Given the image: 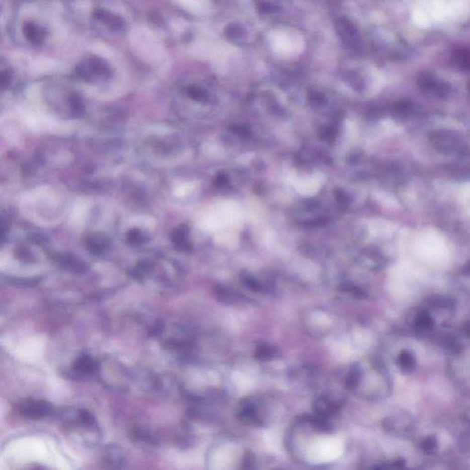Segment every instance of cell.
<instances>
[{"label": "cell", "instance_id": "cell-11", "mask_svg": "<svg viewBox=\"0 0 470 470\" xmlns=\"http://www.w3.org/2000/svg\"><path fill=\"white\" fill-rule=\"evenodd\" d=\"M106 455H107V463H109L112 466L113 465L118 466L121 464V453L117 447H114V448L110 447Z\"/></svg>", "mask_w": 470, "mask_h": 470}, {"label": "cell", "instance_id": "cell-21", "mask_svg": "<svg viewBox=\"0 0 470 470\" xmlns=\"http://www.w3.org/2000/svg\"><path fill=\"white\" fill-rule=\"evenodd\" d=\"M373 470H388V468H387L386 466H385V465H383V466H377V467L374 468Z\"/></svg>", "mask_w": 470, "mask_h": 470}, {"label": "cell", "instance_id": "cell-19", "mask_svg": "<svg viewBox=\"0 0 470 470\" xmlns=\"http://www.w3.org/2000/svg\"><path fill=\"white\" fill-rule=\"evenodd\" d=\"M392 467L396 470H403L405 468V462L403 459H398L393 463Z\"/></svg>", "mask_w": 470, "mask_h": 470}, {"label": "cell", "instance_id": "cell-5", "mask_svg": "<svg viewBox=\"0 0 470 470\" xmlns=\"http://www.w3.org/2000/svg\"><path fill=\"white\" fill-rule=\"evenodd\" d=\"M188 226L182 225L175 230L171 236L174 246L180 251H191L192 246L188 239Z\"/></svg>", "mask_w": 470, "mask_h": 470}, {"label": "cell", "instance_id": "cell-14", "mask_svg": "<svg viewBox=\"0 0 470 470\" xmlns=\"http://www.w3.org/2000/svg\"><path fill=\"white\" fill-rule=\"evenodd\" d=\"M188 95L191 99L198 100V101H204V100H207V98H208V96H207L203 89L198 88V87H194V86L188 88Z\"/></svg>", "mask_w": 470, "mask_h": 470}, {"label": "cell", "instance_id": "cell-3", "mask_svg": "<svg viewBox=\"0 0 470 470\" xmlns=\"http://www.w3.org/2000/svg\"><path fill=\"white\" fill-rule=\"evenodd\" d=\"M93 16L96 20L102 21L104 24L113 31H120L124 28V21H122L120 17L111 14L104 10L97 9L93 13Z\"/></svg>", "mask_w": 470, "mask_h": 470}, {"label": "cell", "instance_id": "cell-10", "mask_svg": "<svg viewBox=\"0 0 470 470\" xmlns=\"http://www.w3.org/2000/svg\"><path fill=\"white\" fill-rule=\"evenodd\" d=\"M127 240L131 245H136L137 246V245L144 244L148 239H147L146 235L144 234L141 230L134 229V230H131L128 232Z\"/></svg>", "mask_w": 470, "mask_h": 470}, {"label": "cell", "instance_id": "cell-12", "mask_svg": "<svg viewBox=\"0 0 470 470\" xmlns=\"http://www.w3.org/2000/svg\"><path fill=\"white\" fill-rule=\"evenodd\" d=\"M437 446L438 443L434 436H428L427 438L424 439L421 444L422 449L426 454H433L434 451L437 449Z\"/></svg>", "mask_w": 470, "mask_h": 470}, {"label": "cell", "instance_id": "cell-1", "mask_svg": "<svg viewBox=\"0 0 470 470\" xmlns=\"http://www.w3.org/2000/svg\"><path fill=\"white\" fill-rule=\"evenodd\" d=\"M77 73L80 77L87 80L96 75L101 77H109L110 69L108 63H106L103 59L93 57L85 61L79 65L77 67Z\"/></svg>", "mask_w": 470, "mask_h": 470}, {"label": "cell", "instance_id": "cell-2", "mask_svg": "<svg viewBox=\"0 0 470 470\" xmlns=\"http://www.w3.org/2000/svg\"><path fill=\"white\" fill-rule=\"evenodd\" d=\"M50 403L41 400H28L21 404V414L26 418L37 420L44 418L52 413Z\"/></svg>", "mask_w": 470, "mask_h": 470}, {"label": "cell", "instance_id": "cell-4", "mask_svg": "<svg viewBox=\"0 0 470 470\" xmlns=\"http://www.w3.org/2000/svg\"><path fill=\"white\" fill-rule=\"evenodd\" d=\"M22 32L24 33V36L26 37L27 40L33 44L42 43L46 35L45 31L42 27L36 25L32 21H28L23 24Z\"/></svg>", "mask_w": 470, "mask_h": 470}, {"label": "cell", "instance_id": "cell-7", "mask_svg": "<svg viewBox=\"0 0 470 470\" xmlns=\"http://www.w3.org/2000/svg\"><path fill=\"white\" fill-rule=\"evenodd\" d=\"M108 246V240L102 234H93L87 239V246L89 251L94 255H100Z\"/></svg>", "mask_w": 470, "mask_h": 470}, {"label": "cell", "instance_id": "cell-9", "mask_svg": "<svg viewBox=\"0 0 470 470\" xmlns=\"http://www.w3.org/2000/svg\"><path fill=\"white\" fill-rule=\"evenodd\" d=\"M414 325L420 330L431 329L434 326V320L428 312L421 311L415 318Z\"/></svg>", "mask_w": 470, "mask_h": 470}, {"label": "cell", "instance_id": "cell-6", "mask_svg": "<svg viewBox=\"0 0 470 470\" xmlns=\"http://www.w3.org/2000/svg\"><path fill=\"white\" fill-rule=\"evenodd\" d=\"M73 370L83 375H89L94 373L97 369V364L94 359L88 355L79 356L73 365Z\"/></svg>", "mask_w": 470, "mask_h": 470}, {"label": "cell", "instance_id": "cell-18", "mask_svg": "<svg viewBox=\"0 0 470 470\" xmlns=\"http://www.w3.org/2000/svg\"><path fill=\"white\" fill-rule=\"evenodd\" d=\"M10 82H11V73H10V72L8 70L2 71L0 73V84H1L2 89H5L10 84Z\"/></svg>", "mask_w": 470, "mask_h": 470}, {"label": "cell", "instance_id": "cell-15", "mask_svg": "<svg viewBox=\"0 0 470 470\" xmlns=\"http://www.w3.org/2000/svg\"><path fill=\"white\" fill-rule=\"evenodd\" d=\"M360 376L361 372L359 367L357 366L353 367L349 376L347 377V382H346L347 386L350 387V388H354V387L357 386V384L359 383V380H360Z\"/></svg>", "mask_w": 470, "mask_h": 470}, {"label": "cell", "instance_id": "cell-16", "mask_svg": "<svg viewBox=\"0 0 470 470\" xmlns=\"http://www.w3.org/2000/svg\"><path fill=\"white\" fill-rule=\"evenodd\" d=\"M274 353H275L274 349H272L267 345H263V346L257 349L256 355L257 358L262 359V360H266V359H269V358L273 357Z\"/></svg>", "mask_w": 470, "mask_h": 470}, {"label": "cell", "instance_id": "cell-17", "mask_svg": "<svg viewBox=\"0 0 470 470\" xmlns=\"http://www.w3.org/2000/svg\"><path fill=\"white\" fill-rule=\"evenodd\" d=\"M152 267V265L149 261H142L141 263L138 264V266L136 267L135 269V274L137 276L141 275V274H143V273H147V272L150 271Z\"/></svg>", "mask_w": 470, "mask_h": 470}, {"label": "cell", "instance_id": "cell-13", "mask_svg": "<svg viewBox=\"0 0 470 470\" xmlns=\"http://www.w3.org/2000/svg\"><path fill=\"white\" fill-rule=\"evenodd\" d=\"M70 105H71V110H73L75 115H82V113L84 112V105L79 95L73 94L71 96Z\"/></svg>", "mask_w": 470, "mask_h": 470}, {"label": "cell", "instance_id": "cell-20", "mask_svg": "<svg viewBox=\"0 0 470 470\" xmlns=\"http://www.w3.org/2000/svg\"><path fill=\"white\" fill-rule=\"evenodd\" d=\"M227 181H228V178L224 175L218 176L216 178V185L218 187H222V186H224L225 184L227 183Z\"/></svg>", "mask_w": 470, "mask_h": 470}, {"label": "cell", "instance_id": "cell-8", "mask_svg": "<svg viewBox=\"0 0 470 470\" xmlns=\"http://www.w3.org/2000/svg\"><path fill=\"white\" fill-rule=\"evenodd\" d=\"M398 364L405 372H411L415 366V359L409 351H403L398 357Z\"/></svg>", "mask_w": 470, "mask_h": 470}]
</instances>
